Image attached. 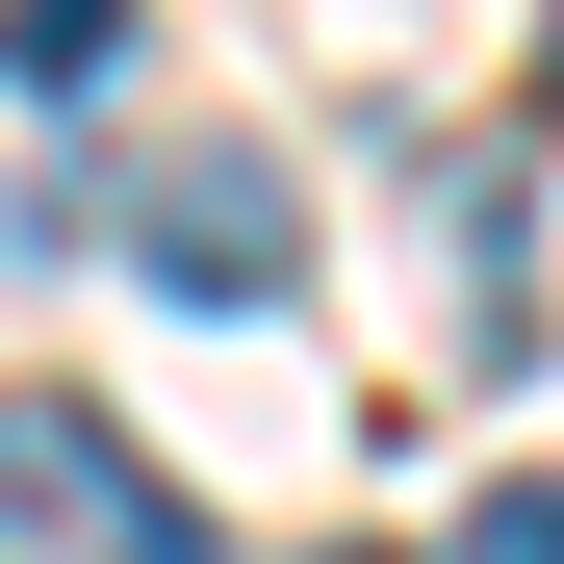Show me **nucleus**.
Listing matches in <instances>:
<instances>
[{"mask_svg": "<svg viewBox=\"0 0 564 564\" xmlns=\"http://www.w3.org/2000/svg\"><path fill=\"white\" fill-rule=\"evenodd\" d=\"M129 282H154V308H282V282H308L282 154H154L129 180Z\"/></svg>", "mask_w": 564, "mask_h": 564, "instance_id": "f03ea898", "label": "nucleus"}, {"mask_svg": "<svg viewBox=\"0 0 564 564\" xmlns=\"http://www.w3.org/2000/svg\"><path fill=\"white\" fill-rule=\"evenodd\" d=\"M462 564H564V488H488V513H462Z\"/></svg>", "mask_w": 564, "mask_h": 564, "instance_id": "20e7f679", "label": "nucleus"}, {"mask_svg": "<svg viewBox=\"0 0 564 564\" xmlns=\"http://www.w3.org/2000/svg\"><path fill=\"white\" fill-rule=\"evenodd\" d=\"M0 564H231L77 386H0Z\"/></svg>", "mask_w": 564, "mask_h": 564, "instance_id": "f257e3e1", "label": "nucleus"}, {"mask_svg": "<svg viewBox=\"0 0 564 564\" xmlns=\"http://www.w3.org/2000/svg\"><path fill=\"white\" fill-rule=\"evenodd\" d=\"M539 77H564V0H539Z\"/></svg>", "mask_w": 564, "mask_h": 564, "instance_id": "39448f33", "label": "nucleus"}, {"mask_svg": "<svg viewBox=\"0 0 564 564\" xmlns=\"http://www.w3.org/2000/svg\"><path fill=\"white\" fill-rule=\"evenodd\" d=\"M0 52H26V77H104V52H129V0H0Z\"/></svg>", "mask_w": 564, "mask_h": 564, "instance_id": "7ed1b4c3", "label": "nucleus"}]
</instances>
